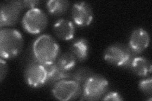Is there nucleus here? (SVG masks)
Here are the masks:
<instances>
[{"instance_id": "nucleus-13", "label": "nucleus", "mask_w": 152, "mask_h": 101, "mask_svg": "<svg viewBox=\"0 0 152 101\" xmlns=\"http://www.w3.org/2000/svg\"><path fill=\"white\" fill-rule=\"evenodd\" d=\"M70 52L77 60L83 61L87 58L89 52V45L87 40L83 38L75 41L70 47Z\"/></svg>"}, {"instance_id": "nucleus-12", "label": "nucleus", "mask_w": 152, "mask_h": 101, "mask_svg": "<svg viewBox=\"0 0 152 101\" xmlns=\"http://www.w3.org/2000/svg\"><path fill=\"white\" fill-rule=\"evenodd\" d=\"M47 71L48 81L49 83H56L61 80L70 78L71 74L69 71L61 69L56 62L44 65Z\"/></svg>"}, {"instance_id": "nucleus-19", "label": "nucleus", "mask_w": 152, "mask_h": 101, "mask_svg": "<svg viewBox=\"0 0 152 101\" xmlns=\"http://www.w3.org/2000/svg\"><path fill=\"white\" fill-rule=\"evenodd\" d=\"M8 71V65L6 61L3 58L0 60V78H1V81L3 80L5 77Z\"/></svg>"}, {"instance_id": "nucleus-15", "label": "nucleus", "mask_w": 152, "mask_h": 101, "mask_svg": "<svg viewBox=\"0 0 152 101\" xmlns=\"http://www.w3.org/2000/svg\"><path fill=\"white\" fill-rule=\"evenodd\" d=\"M48 10L55 15H60L65 13L69 7V2L64 0H51L46 3Z\"/></svg>"}, {"instance_id": "nucleus-20", "label": "nucleus", "mask_w": 152, "mask_h": 101, "mask_svg": "<svg viewBox=\"0 0 152 101\" xmlns=\"http://www.w3.org/2000/svg\"><path fill=\"white\" fill-rule=\"evenodd\" d=\"M104 100H122L123 98L118 92H111L108 93L102 99Z\"/></svg>"}, {"instance_id": "nucleus-8", "label": "nucleus", "mask_w": 152, "mask_h": 101, "mask_svg": "<svg viewBox=\"0 0 152 101\" xmlns=\"http://www.w3.org/2000/svg\"><path fill=\"white\" fill-rule=\"evenodd\" d=\"M24 77L27 84L35 88L42 86L48 81L47 71L45 66L36 60L27 65Z\"/></svg>"}, {"instance_id": "nucleus-17", "label": "nucleus", "mask_w": 152, "mask_h": 101, "mask_svg": "<svg viewBox=\"0 0 152 101\" xmlns=\"http://www.w3.org/2000/svg\"><path fill=\"white\" fill-rule=\"evenodd\" d=\"M94 75L92 71L88 68H80L76 70L71 75L70 78L77 81L80 85H84L89 78Z\"/></svg>"}, {"instance_id": "nucleus-3", "label": "nucleus", "mask_w": 152, "mask_h": 101, "mask_svg": "<svg viewBox=\"0 0 152 101\" xmlns=\"http://www.w3.org/2000/svg\"><path fill=\"white\" fill-rule=\"evenodd\" d=\"M48 24V17L42 9L34 8L30 9L22 18V25L28 33L37 34L43 31Z\"/></svg>"}, {"instance_id": "nucleus-7", "label": "nucleus", "mask_w": 152, "mask_h": 101, "mask_svg": "<svg viewBox=\"0 0 152 101\" xmlns=\"http://www.w3.org/2000/svg\"><path fill=\"white\" fill-rule=\"evenodd\" d=\"M23 8L21 1H10L2 3L0 10V27L2 28L16 24Z\"/></svg>"}, {"instance_id": "nucleus-11", "label": "nucleus", "mask_w": 152, "mask_h": 101, "mask_svg": "<svg viewBox=\"0 0 152 101\" xmlns=\"http://www.w3.org/2000/svg\"><path fill=\"white\" fill-rule=\"evenodd\" d=\"M53 32L60 39L69 41L72 39L75 33L73 23L66 19L61 18L56 22L53 25Z\"/></svg>"}, {"instance_id": "nucleus-1", "label": "nucleus", "mask_w": 152, "mask_h": 101, "mask_svg": "<svg viewBox=\"0 0 152 101\" xmlns=\"http://www.w3.org/2000/svg\"><path fill=\"white\" fill-rule=\"evenodd\" d=\"M34 58L42 65H48L55 62L60 53L57 42L51 36L44 34L38 37L32 45Z\"/></svg>"}, {"instance_id": "nucleus-6", "label": "nucleus", "mask_w": 152, "mask_h": 101, "mask_svg": "<svg viewBox=\"0 0 152 101\" xmlns=\"http://www.w3.org/2000/svg\"><path fill=\"white\" fill-rule=\"evenodd\" d=\"M81 92V85L73 80H61L57 81L52 89L54 97L60 100L75 99Z\"/></svg>"}, {"instance_id": "nucleus-14", "label": "nucleus", "mask_w": 152, "mask_h": 101, "mask_svg": "<svg viewBox=\"0 0 152 101\" xmlns=\"http://www.w3.org/2000/svg\"><path fill=\"white\" fill-rule=\"evenodd\" d=\"M133 72L140 76H146L151 72L150 61L143 57H137L133 59L131 63Z\"/></svg>"}, {"instance_id": "nucleus-10", "label": "nucleus", "mask_w": 152, "mask_h": 101, "mask_svg": "<svg viewBox=\"0 0 152 101\" xmlns=\"http://www.w3.org/2000/svg\"><path fill=\"white\" fill-rule=\"evenodd\" d=\"M150 43L148 33L143 28H137L132 33L129 39V49L135 53H140L148 47Z\"/></svg>"}, {"instance_id": "nucleus-5", "label": "nucleus", "mask_w": 152, "mask_h": 101, "mask_svg": "<svg viewBox=\"0 0 152 101\" xmlns=\"http://www.w3.org/2000/svg\"><path fill=\"white\" fill-rule=\"evenodd\" d=\"M108 88L107 80L103 76L93 75L83 85V99L96 100L100 99L107 92Z\"/></svg>"}, {"instance_id": "nucleus-9", "label": "nucleus", "mask_w": 152, "mask_h": 101, "mask_svg": "<svg viewBox=\"0 0 152 101\" xmlns=\"http://www.w3.org/2000/svg\"><path fill=\"white\" fill-rule=\"evenodd\" d=\"M72 17L74 22L79 26H87L93 20L92 8L87 3L81 1L75 3L72 8Z\"/></svg>"}, {"instance_id": "nucleus-21", "label": "nucleus", "mask_w": 152, "mask_h": 101, "mask_svg": "<svg viewBox=\"0 0 152 101\" xmlns=\"http://www.w3.org/2000/svg\"><path fill=\"white\" fill-rule=\"evenodd\" d=\"M23 8H34L40 2L39 1H34V0H25V1H21Z\"/></svg>"}, {"instance_id": "nucleus-18", "label": "nucleus", "mask_w": 152, "mask_h": 101, "mask_svg": "<svg viewBox=\"0 0 152 101\" xmlns=\"http://www.w3.org/2000/svg\"><path fill=\"white\" fill-rule=\"evenodd\" d=\"M151 85H152V80L151 78H146L141 80L139 84L140 90L142 92L146 94H151Z\"/></svg>"}, {"instance_id": "nucleus-2", "label": "nucleus", "mask_w": 152, "mask_h": 101, "mask_svg": "<svg viewBox=\"0 0 152 101\" xmlns=\"http://www.w3.org/2000/svg\"><path fill=\"white\" fill-rule=\"evenodd\" d=\"M23 39L21 33L13 28H4L0 31V55L4 60L13 59L21 52Z\"/></svg>"}, {"instance_id": "nucleus-4", "label": "nucleus", "mask_w": 152, "mask_h": 101, "mask_svg": "<svg viewBox=\"0 0 152 101\" xmlns=\"http://www.w3.org/2000/svg\"><path fill=\"white\" fill-rule=\"evenodd\" d=\"M104 58L113 65L126 67L131 63V51L124 44H114L109 46L104 51Z\"/></svg>"}, {"instance_id": "nucleus-16", "label": "nucleus", "mask_w": 152, "mask_h": 101, "mask_svg": "<svg viewBox=\"0 0 152 101\" xmlns=\"http://www.w3.org/2000/svg\"><path fill=\"white\" fill-rule=\"evenodd\" d=\"M76 58L71 52H65L58 56L56 63L61 69L69 71L72 70L76 63Z\"/></svg>"}]
</instances>
